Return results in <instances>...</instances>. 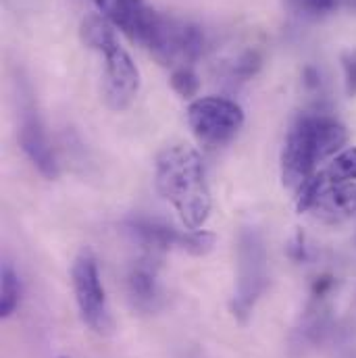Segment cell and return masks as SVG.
I'll return each mask as SVG.
<instances>
[{"instance_id":"obj_1","label":"cell","mask_w":356,"mask_h":358,"mask_svg":"<svg viewBox=\"0 0 356 358\" xmlns=\"http://www.w3.org/2000/svg\"><path fill=\"white\" fill-rule=\"evenodd\" d=\"M157 192L167 200L187 231H198L213 208L200 155L192 146H169L157 157Z\"/></svg>"},{"instance_id":"obj_2","label":"cell","mask_w":356,"mask_h":358,"mask_svg":"<svg viewBox=\"0 0 356 358\" xmlns=\"http://www.w3.org/2000/svg\"><path fill=\"white\" fill-rule=\"evenodd\" d=\"M348 142L346 127L327 115H300L290 127L281 150V179L290 189H298L321 161L336 157Z\"/></svg>"},{"instance_id":"obj_3","label":"cell","mask_w":356,"mask_h":358,"mask_svg":"<svg viewBox=\"0 0 356 358\" xmlns=\"http://www.w3.org/2000/svg\"><path fill=\"white\" fill-rule=\"evenodd\" d=\"M80 34L82 42L104 59L102 94L106 106L113 110L129 108L140 90V71L131 55L119 44L113 23L102 15H88L82 21Z\"/></svg>"},{"instance_id":"obj_4","label":"cell","mask_w":356,"mask_h":358,"mask_svg":"<svg viewBox=\"0 0 356 358\" xmlns=\"http://www.w3.org/2000/svg\"><path fill=\"white\" fill-rule=\"evenodd\" d=\"M134 42L144 44L165 67H192L204 50V34L198 25L165 17L146 2L140 4L131 34Z\"/></svg>"},{"instance_id":"obj_5","label":"cell","mask_w":356,"mask_h":358,"mask_svg":"<svg viewBox=\"0 0 356 358\" xmlns=\"http://www.w3.org/2000/svg\"><path fill=\"white\" fill-rule=\"evenodd\" d=\"M238 277L232 298V315L242 325L248 323L252 310L269 287V257L265 240L257 227H242L236 246Z\"/></svg>"},{"instance_id":"obj_6","label":"cell","mask_w":356,"mask_h":358,"mask_svg":"<svg viewBox=\"0 0 356 358\" xmlns=\"http://www.w3.org/2000/svg\"><path fill=\"white\" fill-rule=\"evenodd\" d=\"M123 231L127 238L150 255L183 250L194 257H202L213 250L215 236L211 231H179L176 227L150 219V217H127L123 221Z\"/></svg>"},{"instance_id":"obj_7","label":"cell","mask_w":356,"mask_h":358,"mask_svg":"<svg viewBox=\"0 0 356 358\" xmlns=\"http://www.w3.org/2000/svg\"><path fill=\"white\" fill-rule=\"evenodd\" d=\"M187 123L204 146H223L236 138L244 125V110L229 98L204 96L187 106Z\"/></svg>"},{"instance_id":"obj_8","label":"cell","mask_w":356,"mask_h":358,"mask_svg":"<svg viewBox=\"0 0 356 358\" xmlns=\"http://www.w3.org/2000/svg\"><path fill=\"white\" fill-rule=\"evenodd\" d=\"M71 281H73V292H76V300H78L84 323L98 336L113 334L115 323H113L106 294L100 281L98 265L92 252L86 250L76 259L73 268H71Z\"/></svg>"},{"instance_id":"obj_9","label":"cell","mask_w":356,"mask_h":358,"mask_svg":"<svg viewBox=\"0 0 356 358\" xmlns=\"http://www.w3.org/2000/svg\"><path fill=\"white\" fill-rule=\"evenodd\" d=\"M19 144L27 159L34 163V167L48 179L57 178L59 165L57 157L52 152V146L48 144L44 125L40 121V115L36 110V104L29 96H23L21 100V117H19Z\"/></svg>"},{"instance_id":"obj_10","label":"cell","mask_w":356,"mask_h":358,"mask_svg":"<svg viewBox=\"0 0 356 358\" xmlns=\"http://www.w3.org/2000/svg\"><path fill=\"white\" fill-rule=\"evenodd\" d=\"M127 296L136 310L150 315L163 306V287L159 281V265L152 257L140 259L127 273Z\"/></svg>"},{"instance_id":"obj_11","label":"cell","mask_w":356,"mask_h":358,"mask_svg":"<svg viewBox=\"0 0 356 358\" xmlns=\"http://www.w3.org/2000/svg\"><path fill=\"white\" fill-rule=\"evenodd\" d=\"M313 215L323 223H340L356 215V181L327 183L313 206Z\"/></svg>"},{"instance_id":"obj_12","label":"cell","mask_w":356,"mask_h":358,"mask_svg":"<svg viewBox=\"0 0 356 358\" xmlns=\"http://www.w3.org/2000/svg\"><path fill=\"white\" fill-rule=\"evenodd\" d=\"M144 0H94L100 15L104 19H108L115 27H119L129 38H131V31H134L138 6Z\"/></svg>"},{"instance_id":"obj_13","label":"cell","mask_w":356,"mask_h":358,"mask_svg":"<svg viewBox=\"0 0 356 358\" xmlns=\"http://www.w3.org/2000/svg\"><path fill=\"white\" fill-rule=\"evenodd\" d=\"M0 315L2 317H10L15 313V308L21 302V294H23V285L21 279L17 275V271L10 267L8 263L2 265V273H0Z\"/></svg>"},{"instance_id":"obj_14","label":"cell","mask_w":356,"mask_h":358,"mask_svg":"<svg viewBox=\"0 0 356 358\" xmlns=\"http://www.w3.org/2000/svg\"><path fill=\"white\" fill-rule=\"evenodd\" d=\"M325 176L329 183H344V181H356V148H346L338 152L329 167L325 169Z\"/></svg>"},{"instance_id":"obj_15","label":"cell","mask_w":356,"mask_h":358,"mask_svg":"<svg viewBox=\"0 0 356 358\" xmlns=\"http://www.w3.org/2000/svg\"><path fill=\"white\" fill-rule=\"evenodd\" d=\"M329 183V179L325 176V171L315 173L306 179L300 187H298V200H296V208L298 213H308L313 210V206L317 204L321 192L325 189V185Z\"/></svg>"},{"instance_id":"obj_16","label":"cell","mask_w":356,"mask_h":358,"mask_svg":"<svg viewBox=\"0 0 356 358\" xmlns=\"http://www.w3.org/2000/svg\"><path fill=\"white\" fill-rule=\"evenodd\" d=\"M169 84L181 98H194L200 90V78L196 76V71L192 67H178V69H173Z\"/></svg>"},{"instance_id":"obj_17","label":"cell","mask_w":356,"mask_h":358,"mask_svg":"<svg viewBox=\"0 0 356 358\" xmlns=\"http://www.w3.org/2000/svg\"><path fill=\"white\" fill-rule=\"evenodd\" d=\"M259 67H261V57L255 50H246L242 57H238L236 65L232 67V78L246 82L259 71Z\"/></svg>"},{"instance_id":"obj_18","label":"cell","mask_w":356,"mask_h":358,"mask_svg":"<svg viewBox=\"0 0 356 358\" xmlns=\"http://www.w3.org/2000/svg\"><path fill=\"white\" fill-rule=\"evenodd\" d=\"M342 69H344V82L348 96H356V50H346L342 55Z\"/></svg>"},{"instance_id":"obj_19","label":"cell","mask_w":356,"mask_h":358,"mask_svg":"<svg viewBox=\"0 0 356 358\" xmlns=\"http://www.w3.org/2000/svg\"><path fill=\"white\" fill-rule=\"evenodd\" d=\"M292 2L311 15H325L336 8V0H292Z\"/></svg>"},{"instance_id":"obj_20","label":"cell","mask_w":356,"mask_h":358,"mask_svg":"<svg viewBox=\"0 0 356 358\" xmlns=\"http://www.w3.org/2000/svg\"><path fill=\"white\" fill-rule=\"evenodd\" d=\"M287 255H290V259H294L296 263H306V261L311 259V252H308V246H306L302 234H298V236L290 242Z\"/></svg>"},{"instance_id":"obj_21","label":"cell","mask_w":356,"mask_h":358,"mask_svg":"<svg viewBox=\"0 0 356 358\" xmlns=\"http://www.w3.org/2000/svg\"><path fill=\"white\" fill-rule=\"evenodd\" d=\"M185 358H200L196 352H192V355H185Z\"/></svg>"}]
</instances>
